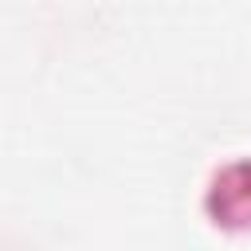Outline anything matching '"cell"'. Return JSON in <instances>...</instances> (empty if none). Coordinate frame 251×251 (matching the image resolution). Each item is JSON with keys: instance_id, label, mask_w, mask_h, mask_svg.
Listing matches in <instances>:
<instances>
[{"instance_id": "6da1fadb", "label": "cell", "mask_w": 251, "mask_h": 251, "mask_svg": "<svg viewBox=\"0 0 251 251\" xmlns=\"http://www.w3.org/2000/svg\"><path fill=\"white\" fill-rule=\"evenodd\" d=\"M204 212L212 216L216 227H227V231L251 227V157H239L212 176L204 192Z\"/></svg>"}]
</instances>
